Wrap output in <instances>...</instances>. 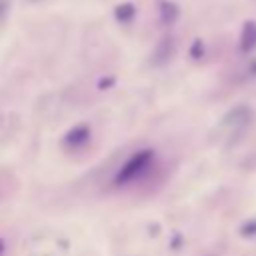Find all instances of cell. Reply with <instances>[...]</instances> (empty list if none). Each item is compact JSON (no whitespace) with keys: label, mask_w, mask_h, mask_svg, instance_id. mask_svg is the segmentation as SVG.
<instances>
[{"label":"cell","mask_w":256,"mask_h":256,"mask_svg":"<svg viewBox=\"0 0 256 256\" xmlns=\"http://www.w3.org/2000/svg\"><path fill=\"white\" fill-rule=\"evenodd\" d=\"M170 54H172V42H170V38H164V42L156 48V52H154V62L156 64H162L164 60H168L170 58Z\"/></svg>","instance_id":"obj_3"},{"label":"cell","mask_w":256,"mask_h":256,"mask_svg":"<svg viewBox=\"0 0 256 256\" xmlns=\"http://www.w3.org/2000/svg\"><path fill=\"white\" fill-rule=\"evenodd\" d=\"M152 162V150H140L136 152L134 156H130L122 168L118 170V176H116V182L118 184H126V182H132L134 178H138Z\"/></svg>","instance_id":"obj_1"},{"label":"cell","mask_w":256,"mask_h":256,"mask_svg":"<svg viewBox=\"0 0 256 256\" xmlns=\"http://www.w3.org/2000/svg\"><path fill=\"white\" fill-rule=\"evenodd\" d=\"M2 252H4V242L0 240V256H2Z\"/></svg>","instance_id":"obj_7"},{"label":"cell","mask_w":256,"mask_h":256,"mask_svg":"<svg viewBox=\"0 0 256 256\" xmlns=\"http://www.w3.org/2000/svg\"><path fill=\"white\" fill-rule=\"evenodd\" d=\"M88 138H90V130H88V126L82 124V126H74L70 132H66V136H64V144L70 146V148H74V146L84 144Z\"/></svg>","instance_id":"obj_2"},{"label":"cell","mask_w":256,"mask_h":256,"mask_svg":"<svg viewBox=\"0 0 256 256\" xmlns=\"http://www.w3.org/2000/svg\"><path fill=\"white\" fill-rule=\"evenodd\" d=\"M160 14H162V20H164V22H172V20L178 16V10H176L174 4L160 2Z\"/></svg>","instance_id":"obj_5"},{"label":"cell","mask_w":256,"mask_h":256,"mask_svg":"<svg viewBox=\"0 0 256 256\" xmlns=\"http://www.w3.org/2000/svg\"><path fill=\"white\" fill-rule=\"evenodd\" d=\"M254 46H256V24L250 22V24H246V28H244L242 48H244V50H250V48H254Z\"/></svg>","instance_id":"obj_4"},{"label":"cell","mask_w":256,"mask_h":256,"mask_svg":"<svg viewBox=\"0 0 256 256\" xmlns=\"http://www.w3.org/2000/svg\"><path fill=\"white\" fill-rule=\"evenodd\" d=\"M114 16L120 20V22H128L132 16H134V6L132 4H122L114 10Z\"/></svg>","instance_id":"obj_6"}]
</instances>
